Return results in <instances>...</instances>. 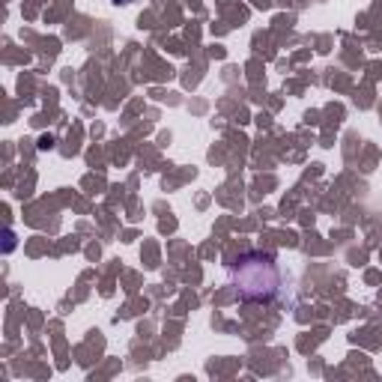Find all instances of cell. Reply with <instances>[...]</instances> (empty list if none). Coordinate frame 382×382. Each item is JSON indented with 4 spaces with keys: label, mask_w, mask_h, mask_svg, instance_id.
Segmentation results:
<instances>
[{
    "label": "cell",
    "mask_w": 382,
    "mask_h": 382,
    "mask_svg": "<svg viewBox=\"0 0 382 382\" xmlns=\"http://www.w3.org/2000/svg\"><path fill=\"white\" fill-rule=\"evenodd\" d=\"M230 287L239 302H272L281 290V269L275 263V257L266 251H242L230 263Z\"/></svg>",
    "instance_id": "6da1fadb"
},
{
    "label": "cell",
    "mask_w": 382,
    "mask_h": 382,
    "mask_svg": "<svg viewBox=\"0 0 382 382\" xmlns=\"http://www.w3.org/2000/svg\"><path fill=\"white\" fill-rule=\"evenodd\" d=\"M114 4H117V6H126V4H132V0H114Z\"/></svg>",
    "instance_id": "3957f363"
},
{
    "label": "cell",
    "mask_w": 382,
    "mask_h": 382,
    "mask_svg": "<svg viewBox=\"0 0 382 382\" xmlns=\"http://www.w3.org/2000/svg\"><path fill=\"white\" fill-rule=\"evenodd\" d=\"M54 147V137H42L39 141V149H51Z\"/></svg>",
    "instance_id": "7a4b0ae2"
}]
</instances>
